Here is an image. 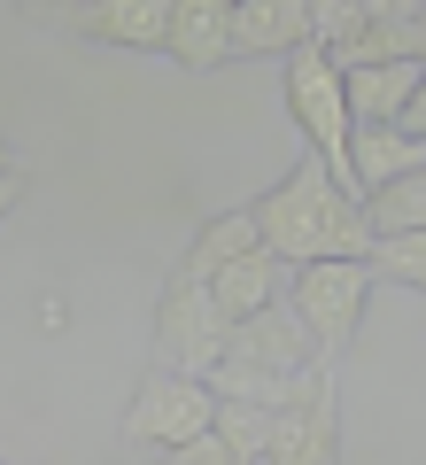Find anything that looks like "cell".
<instances>
[{"mask_svg":"<svg viewBox=\"0 0 426 465\" xmlns=\"http://www.w3.org/2000/svg\"><path fill=\"white\" fill-rule=\"evenodd\" d=\"M248 210H256L263 249L287 256V264H311V256H364V241H372L364 194L333 179L326 155H302V163L287 171L279 186H263Z\"/></svg>","mask_w":426,"mask_h":465,"instance_id":"6da1fadb","label":"cell"},{"mask_svg":"<svg viewBox=\"0 0 426 465\" xmlns=\"http://www.w3.org/2000/svg\"><path fill=\"white\" fill-rule=\"evenodd\" d=\"M287 116L302 124V140H311V155H326V171L342 186H357L349 179V133H357V116H349V70L333 63L318 39H302L295 54H287Z\"/></svg>","mask_w":426,"mask_h":465,"instance_id":"7a4b0ae2","label":"cell"},{"mask_svg":"<svg viewBox=\"0 0 426 465\" xmlns=\"http://www.w3.org/2000/svg\"><path fill=\"white\" fill-rule=\"evenodd\" d=\"M372 264L364 256H311V264H295V280H287V302L302 311V326L318 333V349L326 357H342L349 333L364 326V302H372Z\"/></svg>","mask_w":426,"mask_h":465,"instance_id":"3957f363","label":"cell"},{"mask_svg":"<svg viewBox=\"0 0 426 465\" xmlns=\"http://www.w3.org/2000/svg\"><path fill=\"white\" fill-rule=\"evenodd\" d=\"M333 458H349V442H342V396H333V372H326V357H318V365L295 381V396L272 411L263 465H333Z\"/></svg>","mask_w":426,"mask_h":465,"instance_id":"277c9868","label":"cell"},{"mask_svg":"<svg viewBox=\"0 0 426 465\" xmlns=\"http://www.w3.org/2000/svg\"><path fill=\"white\" fill-rule=\"evenodd\" d=\"M217 357H225V311H217L210 280H179L171 272L163 295H155V365L210 381Z\"/></svg>","mask_w":426,"mask_h":465,"instance_id":"5b68a950","label":"cell"},{"mask_svg":"<svg viewBox=\"0 0 426 465\" xmlns=\"http://www.w3.org/2000/svg\"><path fill=\"white\" fill-rule=\"evenodd\" d=\"M210 419H217V388L210 381L155 365L148 381H140V396H132V411H124V434L148 442V450H179L186 434H202Z\"/></svg>","mask_w":426,"mask_h":465,"instance_id":"8992f818","label":"cell"},{"mask_svg":"<svg viewBox=\"0 0 426 465\" xmlns=\"http://www.w3.org/2000/svg\"><path fill=\"white\" fill-rule=\"evenodd\" d=\"M225 357H241V365H256V372H279V381H302L326 349L302 326V311L279 295V302H263V311H248V318L225 326Z\"/></svg>","mask_w":426,"mask_h":465,"instance_id":"52a82bcc","label":"cell"},{"mask_svg":"<svg viewBox=\"0 0 426 465\" xmlns=\"http://www.w3.org/2000/svg\"><path fill=\"white\" fill-rule=\"evenodd\" d=\"M63 32L94 39V47H124V54H171V0H78Z\"/></svg>","mask_w":426,"mask_h":465,"instance_id":"ba28073f","label":"cell"},{"mask_svg":"<svg viewBox=\"0 0 426 465\" xmlns=\"http://www.w3.org/2000/svg\"><path fill=\"white\" fill-rule=\"evenodd\" d=\"M302 39H318L311 0H241V8H233V63H256V54H295Z\"/></svg>","mask_w":426,"mask_h":465,"instance_id":"9c48e42d","label":"cell"},{"mask_svg":"<svg viewBox=\"0 0 426 465\" xmlns=\"http://www.w3.org/2000/svg\"><path fill=\"white\" fill-rule=\"evenodd\" d=\"M426 78V54H380V63H357L349 70V116L357 124H395V116L411 109V94H419Z\"/></svg>","mask_w":426,"mask_h":465,"instance_id":"30bf717a","label":"cell"},{"mask_svg":"<svg viewBox=\"0 0 426 465\" xmlns=\"http://www.w3.org/2000/svg\"><path fill=\"white\" fill-rule=\"evenodd\" d=\"M233 8L241 0H171V63L179 70L233 63Z\"/></svg>","mask_w":426,"mask_h":465,"instance_id":"8fae6325","label":"cell"},{"mask_svg":"<svg viewBox=\"0 0 426 465\" xmlns=\"http://www.w3.org/2000/svg\"><path fill=\"white\" fill-rule=\"evenodd\" d=\"M426 163V140L411 133L403 116L395 124H357L349 133V179H357V194H372L380 179H403V171Z\"/></svg>","mask_w":426,"mask_h":465,"instance_id":"7c38bea8","label":"cell"},{"mask_svg":"<svg viewBox=\"0 0 426 465\" xmlns=\"http://www.w3.org/2000/svg\"><path fill=\"white\" fill-rule=\"evenodd\" d=\"M287 280H295V264H287V256H272V249L256 241L248 256H233V264L210 280V295H217V311H225V326H233V318L279 302V295H287Z\"/></svg>","mask_w":426,"mask_h":465,"instance_id":"4fadbf2b","label":"cell"},{"mask_svg":"<svg viewBox=\"0 0 426 465\" xmlns=\"http://www.w3.org/2000/svg\"><path fill=\"white\" fill-rule=\"evenodd\" d=\"M256 241H263V232H256V210H248V202H241V210H217V217L194 225V241H186V256L171 272H179V280H217V272H225L233 256H248Z\"/></svg>","mask_w":426,"mask_h":465,"instance_id":"5bb4252c","label":"cell"},{"mask_svg":"<svg viewBox=\"0 0 426 465\" xmlns=\"http://www.w3.org/2000/svg\"><path fill=\"white\" fill-rule=\"evenodd\" d=\"M364 264H372L380 287H411V295H426V225L419 232H372V241H364Z\"/></svg>","mask_w":426,"mask_h":465,"instance_id":"9a60e30c","label":"cell"},{"mask_svg":"<svg viewBox=\"0 0 426 465\" xmlns=\"http://www.w3.org/2000/svg\"><path fill=\"white\" fill-rule=\"evenodd\" d=\"M364 217H372V232H419L426 225V163L403 171V179H380L364 194Z\"/></svg>","mask_w":426,"mask_h":465,"instance_id":"2e32d148","label":"cell"},{"mask_svg":"<svg viewBox=\"0 0 426 465\" xmlns=\"http://www.w3.org/2000/svg\"><path fill=\"white\" fill-rule=\"evenodd\" d=\"M217 427L233 434L248 465H263V442H272V403H241V396H217Z\"/></svg>","mask_w":426,"mask_h":465,"instance_id":"e0dca14e","label":"cell"},{"mask_svg":"<svg viewBox=\"0 0 426 465\" xmlns=\"http://www.w3.org/2000/svg\"><path fill=\"white\" fill-rule=\"evenodd\" d=\"M171 458H179V465H248L241 450H233V434L217 427V419H210V427H202V434H186V442L171 450Z\"/></svg>","mask_w":426,"mask_h":465,"instance_id":"ac0fdd59","label":"cell"},{"mask_svg":"<svg viewBox=\"0 0 426 465\" xmlns=\"http://www.w3.org/2000/svg\"><path fill=\"white\" fill-rule=\"evenodd\" d=\"M311 16H318V47H342L372 8H364V0H311Z\"/></svg>","mask_w":426,"mask_h":465,"instance_id":"d6986e66","label":"cell"},{"mask_svg":"<svg viewBox=\"0 0 426 465\" xmlns=\"http://www.w3.org/2000/svg\"><path fill=\"white\" fill-rule=\"evenodd\" d=\"M24 194H32V179H24V171L8 163V171H0V225L16 217V202H24Z\"/></svg>","mask_w":426,"mask_h":465,"instance_id":"ffe728a7","label":"cell"},{"mask_svg":"<svg viewBox=\"0 0 426 465\" xmlns=\"http://www.w3.org/2000/svg\"><path fill=\"white\" fill-rule=\"evenodd\" d=\"M16 8H24V16H47V24H63L70 8H78V0H16Z\"/></svg>","mask_w":426,"mask_h":465,"instance_id":"44dd1931","label":"cell"},{"mask_svg":"<svg viewBox=\"0 0 426 465\" xmlns=\"http://www.w3.org/2000/svg\"><path fill=\"white\" fill-rule=\"evenodd\" d=\"M403 124H411V133L426 140V78H419V94H411V109H403Z\"/></svg>","mask_w":426,"mask_h":465,"instance_id":"7402d4cb","label":"cell"},{"mask_svg":"<svg viewBox=\"0 0 426 465\" xmlns=\"http://www.w3.org/2000/svg\"><path fill=\"white\" fill-rule=\"evenodd\" d=\"M8 163H16V155H8V140H0V171H8Z\"/></svg>","mask_w":426,"mask_h":465,"instance_id":"603a6c76","label":"cell"}]
</instances>
